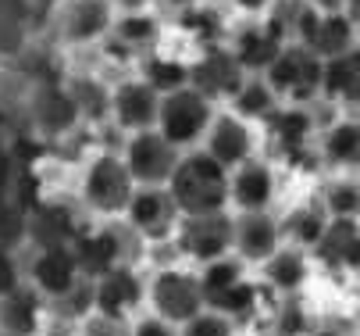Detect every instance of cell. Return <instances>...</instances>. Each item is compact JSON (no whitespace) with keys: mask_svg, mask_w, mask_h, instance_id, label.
<instances>
[{"mask_svg":"<svg viewBox=\"0 0 360 336\" xmlns=\"http://www.w3.org/2000/svg\"><path fill=\"white\" fill-rule=\"evenodd\" d=\"M168 194L182 215H211V211H229V168L218 165L203 147L182 151Z\"/></svg>","mask_w":360,"mask_h":336,"instance_id":"cell-1","label":"cell"},{"mask_svg":"<svg viewBox=\"0 0 360 336\" xmlns=\"http://www.w3.org/2000/svg\"><path fill=\"white\" fill-rule=\"evenodd\" d=\"M136 194V179L125 168L122 154L115 151H100L89 161H82L79 175V208L100 222H115L125 218V208Z\"/></svg>","mask_w":360,"mask_h":336,"instance_id":"cell-2","label":"cell"},{"mask_svg":"<svg viewBox=\"0 0 360 336\" xmlns=\"http://www.w3.org/2000/svg\"><path fill=\"white\" fill-rule=\"evenodd\" d=\"M146 308L150 315H158L172 325H186L196 318L207 301H203L200 272L193 265H158L146 275Z\"/></svg>","mask_w":360,"mask_h":336,"instance_id":"cell-3","label":"cell"},{"mask_svg":"<svg viewBox=\"0 0 360 336\" xmlns=\"http://www.w3.org/2000/svg\"><path fill=\"white\" fill-rule=\"evenodd\" d=\"M321 75H325V61L314 51H307L303 43H285L275 65L264 72V79L278 93V101L296 108H311L321 97Z\"/></svg>","mask_w":360,"mask_h":336,"instance_id":"cell-4","label":"cell"},{"mask_svg":"<svg viewBox=\"0 0 360 336\" xmlns=\"http://www.w3.org/2000/svg\"><path fill=\"white\" fill-rule=\"evenodd\" d=\"M232 232H236V215L232 211L182 215L172 244H175L179 258H186L193 268H203V265L232 254Z\"/></svg>","mask_w":360,"mask_h":336,"instance_id":"cell-5","label":"cell"},{"mask_svg":"<svg viewBox=\"0 0 360 336\" xmlns=\"http://www.w3.org/2000/svg\"><path fill=\"white\" fill-rule=\"evenodd\" d=\"M214 115H218L214 104L203 97V93H196L193 86H186V89H175V93H168V97H161L158 132L168 143H175L179 151H193V147L203 143Z\"/></svg>","mask_w":360,"mask_h":336,"instance_id":"cell-6","label":"cell"},{"mask_svg":"<svg viewBox=\"0 0 360 336\" xmlns=\"http://www.w3.org/2000/svg\"><path fill=\"white\" fill-rule=\"evenodd\" d=\"M146 247L153 244H168L175 236L179 222H182V211L175 208L168 186H136V194L125 208V218H122Z\"/></svg>","mask_w":360,"mask_h":336,"instance_id":"cell-7","label":"cell"},{"mask_svg":"<svg viewBox=\"0 0 360 336\" xmlns=\"http://www.w3.org/2000/svg\"><path fill=\"white\" fill-rule=\"evenodd\" d=\"M179 158H182V151L175 143H168L158 129L132 132L122 147V161L132 172L136 186H168Z\"/></svg>","mask_w":360,"mask_h":336,"instance_id":"cell-8","label":"cell"},{"mask_svg":"<svg viewBox=\"0 0 360 336\" xmlns=\"http://www.w3.org/2000/svg\"><path fill=\"white\" fill-rule=\"evenodd\" d=\"M243 82H246V72L236 61V54L229 51V43L203 46L200 58L189 65V86L196 93H203L211 104H229Z\"/></svg>","mask_w":360,"mask_h":336,"instance_id":"cell-9","label":"cell"},{"mask_svg":"<svg viewBox=\"0 0 360 336\" xmlns=\"http://www.w3.org/2000/svg\"><path fill=\"white\" fill-rule=\"evenodd\" d=\"M268 139L275 143V151L289 161V165H307V161H321L318 147H314V136L321 132L314 122L311 108H296V104H282L268 122H264Z\"/></svg>","mask_w":360,"mask_h":336,"instance_id":"cell-10","label":"cell"},{"mask_svg":"<svg viewBox=\"0 0 360 336\" xmlns=\"http://www.w3.org/2000/svg\"><path fill=\"white\" fill-rule=\"evenodd\" d=\"M22 258H25V282L36 286L46 304L68 294L75 282H82L72 247H25Z\"/></svg>","mask_w":360,"mask_h":336,"instance_id":"cell-11","label":"cell"},{"mask_svg":"<svg viewBox=\"0 0 360 336\" xmlns=\"http://www.w3.org/2000/svg\"><path fill=\"white\" fill-rule=\"evenodd\" d=\"M82 225V211L72 201L36 197L29 204V247H72Z\"/></svg>","mask_w":360,"mask_h":336,"instance_id":"cell-12","label":"cell"},{"mask_svg":"<svg viewBox=\"0 0 360 336\" xmlns=\"http://www.w3.org/2000/svg\"><path fill=\"white\" fill-rule=\"evenodd\" d=\"M143 304H146V275L139 272V265H118L108 275L93 279V311L132 322Z\"/></svg>","mask_w":360,"mask_h":336,"instance_id":"cell-13","label":"cell"},{"mask_svg":"<svg viewBox=\"0 0 360 336\" xmlns=\"http://www.w3.org/2000/svg\"><path fill=\"white\" fill-rule=\"evenodd\" d=\"M278 197V175L271 161L250 158L229 172V211L246 215V211H271Z\"/></svg>","mask_w":360,"mask_h":336,"instance_id":"cell-14","label":"cell"},{"mask_svg":"<svg viewBox=\"0 0 360 336\" xmlns=\"http://www.w3.org/2000/svg\"><path fill=\"white\" fill-rule=\"evenodd\" d=\"M29 125H32L36 139H61L75 125H82L79 108L72 101V93L65 89V82H43L32 93L29 97Z\"/></svg>","mask_w":360,"mask_h":336,"instance_id":"cell-15","label":"cell"},{"mask_svg":"<svg viewBox=\"0 0 360 336\" xmlns=\"http://www.w3.org/2000/svg\"><path fill=\"white\" fill-rule=\"evenodd\" d=\"M314 268L328 275H356L360 265V218H328L321 239L311 247Z\"/></svg>","mask_w":360,"mask_h":336,"instance_id":"cell-16","label":"cell"},{"mask_svg":"<svg viewBox=\"0 0 360 336\" xmlns=\"http://www.w3.org/2000/svg\"><path fill=\"white\" fill-rule=\"evenodd\" d=\"M232 215H236V211H232ZM282 244H285L282 222H278L271 211H246V215H236L232 254H236L243 265L261 268Z\"/></svg>","mask_w":360,"mask_h":336,"instance_id":"cell-17","label":"cell"},{"mask_svg":"<svg viewBox=\"0 0 360 336\" xmlns=\"http://www.w3.org/2000/svg\"><path fill=\"white\" fill-rule=\"evenodd\" d=\"M200 147L232 172L236 165L257 158V125H250L246 118H239L232 111H218Z\"/></svg>","mask_w":360,"mask_h":336,"instance_id":"cell-18","label":"cell"},{"mask_svg":"<svg viewBox=\"0 0 360 336\" xmlns=\"http://www.w3.org/2000/svg\"><path fill=\"white\" fill-rule=\"evenodd\" d=\"M158 115H161V93H153L139 75L111 86V122L122 132L132 136V132L158 129Z\"/></svg>","mask_w":360,"mask_h":336,"instance_id":"cell-19","label":"cell"},{"mask_svg":"<svg viewBox=\"0 0 360 336\" xmlns=\"http://www.w3.org/2000/svg\"><path fill=\"white\" fill-rule=\"evenodd\" d=\"M300 43L307 51H314L321 61H332V58L353 51V46H360V32L346 18V11H318L314 8L300 32Z\"/></svg>","mask_w":360,"mask_h":336,"instance_id":"cell-20","label":"cell"},{"mask_svg":"<svg viewBox=\"0 0 360 336\" xmlns=\"http://www.w3.org/2000/svg\"><path fill=\"white\" fill-rule=\"evenodd\" d=\"M261 286L268 294H275L278 301L282 297H296L307 282H311V272H314V261H311V251H300L292 244H282L261 268Z\"/></svg>","mask_w":360,"mask_h":336,"instance_id":"cell-21","label":"cell"},{"mask_svg":"<svg viewBox=\"0 0 360 336\" xmlns=\"http://www.w3.org/2000/svg\"><path fill=\"white\" fill-rule=\"evenodd\" d=\"M115 18L111 0H68L61 11V36L75 46L104 43L115 29Z\"/></svg>","mask_w":360,"mask_h":336,"instance_id":"cell-22","label":"cell"},{"mask_svg":"<svg viewBox=\"0 0 360 336\" xmlns=\"http://www.w3.org/2000/svg\"><path fill=\"white\" fill-rule=\"evenodd\" d=\"M318 158L335 175L360 172V118L342 115L318 132Z\"/></svg>","mask_w":360,"mask_h":336,"instance_id":"cell-23","label":"cell"},{"mask_svg":"<svg viewBox=\"0 0 360 336\" xmlns=\"http://www.w3.org/2000/svg\"><path fill=\"white\" fill-rule=\"evenodd\" d=\"M46 301L32 282H22L18 290L0 297V332L8 336H39L46 325Z\"/></svg>","mask_w":360,"mask_h":336,"instance_id":"cell-24","label":"cell"},{"mask_svg":"<svg viewBox=\"0 0 360 336\" xmlns=\"http://www.w3.org/2000/svg\"><path fill=\"white\" fill-rule=\"evenodd\" d=\"M282 46H285V43L271 32L268 22H250V25H243V29L232 36L229 51L236 54V61L243 65L246 75H264V72L275 65V58L282 54Z\"/></svg>","mask_w":360,"mask_h":336,"instance_id":"cell-25","label":"cell"},{"mask_svg":"<svg viewBox=\"0 0 360 336\" xmlns=\"http://www.w3.org/2000/svg\"><path fill=\"white\" fill-rule=\"evenodd\" d=\"M278 222H282V236H285V244H292V247H300V251H311V247L318 244V239H321L325 225H328V211L321 208V201H318V197H311V201L292 204Z\"/></svg>","mask_w":360,"mask_h":336,"instance_id":"cell-26","label":"cell"},{"mask_svg":"<svg viewBox=\"0 0 360 336\" xmlns=\"http://www.w3.org/2000/svg\"><path fill=\"white\" fill-rule=\"evenodd\" d=\"M108 39H115L132 58H143L161 39V18L153 11H125V15L115 18V29H111Z\"/></svg>","mask_w":360,"mask_h":336,"instance_id":"cell-27","label":"cell"},{"mask_svg":"<svg viewBox=\"0 0 360 336\" xmlns=\"http://www.w3.org/2000/svg\"><path fill=\"white\" fill-rule=\"evenodd\" d=\"M282 108L278 93L271 89V82L264 75H246V82L239 86V93L229 101V111L246 118L250 125H264L275 111Z\"/></svg>","mask_w":360,"mask_h":336,"instance_id":"cell-28","label":"cell"},{"mask_svg":"<svg viewBox=\"0 0 360 336\" xmlns=\"http://www.w3.org/2000/svg\"><path fill=\"white\" fill-rule=\"evenodd\" d=\"M139 79L153 89L161 93V97H168V93L175 89H186L189 86V65L172 58V54H161V51H150L139 58Z\"/></svg>","mask_w":360,"mask_h":336,"instance_id":"cell-29","label":"cell"},{"mask_svg":"<svg viewBox=\"0 0 360 336\" xmlns=\"http://www.w3.org/2000/svg\"><path fill=\"white\" fill-rule=\"evenodd\" d=\"M65 89L72 93V101L79 108L82 122H108L111 118V86L96 75H72L65 82Z\"/></svg>","mask_w":360,"mask_h":336,"instance_id":"cell-30","label":"cell"},{"mask_svg":"<svg viewBox=\"0 0 360 336\" xmlns=\"http://www.w3.org/2000/svg\"><path fill=\"white\" fill-rule=\"evenodd\" d=\"M250 265H243L236 254H225V258H218V261H211V265H203V268H196L200 272V286H203V301H207V308H218V301L232 290V286H239L250 272H246Z\"/></svg>","mask_w":360,"mask_h":336,"instance_id":"cell-31","label":"cell"},{"mask_svg":"<svg viewBox=\"0 0 360 336\" xmlns=\"http://www.w3.org/2000/svg\"><path fill=\"white\" fill-rule=\"evenodd\" d=\"M318 201L328 211V218H360V179H353V175H332L321 186Z\"/></svg>","mask_w":360,"mask_h":336,"instance_id":"cell-32","label":"cell"},{"mask_svg":"<svg viewBox=\"0 0 360 336\" xmlns=\"http://www.w3.org/2000/svg\"><path fill=\"white\" fill-rule=\"evenodd\" d=\"M175 22H179V29H182L186 36H193V39L200 43V51H203V46L225 43V22H221V15H218L214 8H207V4H200V8L179 15Z\"/></svg>","mask_w":360,"mask_h":336,"instance_id":"cell-33","label":"cell"},{"mask_svg":"<svg viewBox=\"0 0 360 336\" xmlns=\"http://www.w3.org/2000/svg\"><path fill=\"white\" fill-rule=\"evenodd\" d=\"M0 247L25 251L29 247V204L18 197L0 201Z\"/></svg>","mask_w":360,"mask_h":336,"instance_id":"cell-34","label":"cell"},{"mask_svg":"<svg viewBox=\"0 0 360 336\" xmlns=\"http://www.w3.org/2000/svg\"><path fill=\"white\" fill-rule=\"evenodd\" d=\"M89 311H93V279L75 282L68 294H61L58 301H50V304H46V315H50V318L72 322V325H79Z\"/></svg>","mask_w":360,"mask_h":336,"instance_id":"cell-35","label":"cell"},{"mask_svg":"<svg viewBox=\"0 0 360 336\" xmlns=\"http://www.w3.org/2000/svg\"><path fill=\"white\" fill-rule=\"evenodd\" d=\"M314 329V318L296 297H282L271 308V336H307Z\"/></svg>","mask_w":360,"mask_h":336,"instance_id":"cell-36","label":"cell"},{"mask_svg":"<svg viewBox=\"0 0 360 336\" xmlns=\"http://www.w3.org/2000/svg\"><path fill=\"white\" fill-rule=\"evenodd\" d=\"M236 332H239V325L214 308H203L196 318L179 325V336H236Z\"/></svg>","mask_w":360,"mask_h":336,"instance_id":"cell-37","label":"cell"},{"mask_svg":"<svg viewBox=\"0 0 360 336\" xmlns=\"http://www.w3.org/2000/svg\"><path fill=\"white\" fill-rule=\"evenodd\" d=\"M129 329H132L129 318L100 315V311H89V315L79 322V336H129Z\"/></svg>","mask_w":360,"mask_h":336,"instance_id":"cell-38","label":"cell"},{"mask_svg":"<svg viewBox=\"0 0 360 336\" xmlns=\"http://www.w3.org/2000/svg\"><path fill=\"white\" fill-rule=\"evenodd\" d=\"M25 282V258L22 251H8L0 247V297H8L11 290Z\"/></svg>","mask_w":360,"mask_h":336,"instance_id":"cell-39","label":"cell"},{"mask_svg":"<svg viewBox=\"0 0 360 336\" xmlns=\"http://www.w3.org/2000/svg\"><path fill=\"white\" fill-rule=\"evenodd\" d=\"M18 175H22V161L15 158V151L8 147V143H0V201L15 197Z\"/></svg>","mask_w":360,"mask_h":336,"instance_id":"cell-40","label":"cell"},{"mask_svg":"<svg viewBox=\"0 0 360 336\" xmlns=\"http://www.w3.org/2000/svg\"><path fill=\"white\" fill-rule=\"evenodd\" d=\"M129 336H179V325H172V322H165V318L146 311V315H136L132 318Z\"/></svg>","mask_w":360,"mask_h":336,"instance_id":"cell-41","label":"cell"},{"mask_svg":"<svg viewBox=\"0 0 360 336\" xmlns=\"http://www.w3.org/2000/svg\"><path fill=\"white\" fill-rule=\"evenodd\" d=\"M232 4H236V11H243V15H250V18H264V15L271 11L275 0H232Z\"/></svg>","mask_w":360,"mask_h":336,"instance_id":"cell-42","label":"cell"},{"mask_svg":"<svg viewBox=\"0 0 360 336\" xmlns=\"http://www.w3.org/2000/svg\"><path fill=\"white\" fill-rule=\"evenodd\" d=\"M39 336H79V325L58 322V318H46V325L39 329Z\"/></svg>","mask_w":360,"mask_h":336,"instance_id":"cell-43","label":"cell"},{"mask_svg":"<svg viewBox=\"0 0 360 336\" xmlns=\"http://www.w3.org/2000/svg\"><path fill=\"white\" fill-rule=\"evenodd\" d=\"M200 4H203V0H161V8H165V11H172L175 18H179V15H186V11H193V8H200Z\"/></svg>","mask_w":360,"mask_h":336,"instance_id":"cell-44","label":"cell"},{"mask_svg":"<svg viewBox=\"0 0 360 336\" xmlns=\"http://www.w3.org/2000/svg\"><path fill=\"white\" fill-rule=\"evenodd\" d=\"M342 11H346V18H349V22L356 25V32H360V0H346Z\"/></svg>","mask_w":360,"mask_h":336,"instance_id":"cell-45","label":"cell"},{"mask_svg":"<svg viewBox=\"0 0 360 336\" xmlns=\"http://www.w3.org/2000/svg\"><path fill=\"white\" fill-rule=\"evenodd\" d=\"M311 4H314L318 11H342L346 0H311Z\"/></svg>","mask_w":360,"mask_h":336,"instance_id":"cell-46","label":"cell"},{"mask_svg":"<svg viewBox=\"0 0 360 336\" xmlns=\"http://www.w3.org/2000/svg\"><path fill=\"white\" fill-rule=\"evenodd\" d=\"M307 336H349V332H342V329H332V325H314Z\"/></svg>","mask_w":360,"mask_h":336,"instance_id":"cell-47","label":"cell"},{"mask_svg":"<svg viewBox=\"0 0 360 336\" xmlns=\"http://www.w3.org/2000/svg\"><path fill=\"white\" fill-rule=\"evenodd\" d=\"M353 279H360V265H356V275H353Z\"/></svg>","mask_w":360,"mask_h":336,"instance_id":"cell-48","label":"cell"},{"mask_svg":"<svg viewBox=\"0 0 360 336\" xmlns=\"http://www.w3.org/2000/svg\"><path fill=\"white\" fill-rule=\"evenodd\" d=\"M0 336H8V332H0Z\"/></svg>","mask_w":360,"mask_h":336,"instance_id":"cell-49","label":"cell"}]
</instances>
